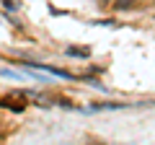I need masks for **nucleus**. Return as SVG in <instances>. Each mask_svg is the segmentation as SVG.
Here are the masks:
<instances>
[{
  "label": "nucleus",
  "mask_w": 155,
  "mask_h": 145,
  "mask_svg": "<svg viewBox=\"0 0 155 145\" xmlns=\"http://www.w3.org/2000/svg\"><path fill=\"white\" fill-rule=\"evenodd\" d=\"M129 3H132V0H119L116 5H119V8H129Z\"/></svg>",
  "instance_id": "3"
},
{
  "label": "nucleus",
  "mask_w": 155,
  "mask_h": 145,
  "mask_svg": "<svg viewBox=\"0 0 155 145\" xmlns=\"http://www.w3.org/2000/svg\"><path fill=\"white\" fill-rule=\"evenodd\" d=\"M67 55H70V57H88V49H80V47H70V49H67Z\"/></svg>",
  "instance_id": "2"
},
{
  "label": "nucleus",
  "mask_w": 155,
  "mask_h": 145,
  "mask_svg": "<svg viewBox=\"0 0 155 145\" xmlns=\"http://www.w3.org/2000/svg\"><path fill=\"white\" fill-rule=\"evenodd\" d=\"M26 70H39V72H47V75H54V78H65V80H72V75L67 70H60V67H49V65H39V62H23Z\"/></svg>",
  "instance_id": "1"
}]
</instances>
